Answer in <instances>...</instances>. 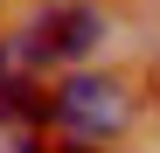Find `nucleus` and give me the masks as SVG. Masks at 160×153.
I'll return each mask as SVG.
<instances>
[{
    "instance_id": "obj_1",
    "label": "nucleus",
    "mask_w": 160,
    "mask_h": 153,
    "mask_svg": "<svg viewBox=\"0 0 160 153\" xmlns=\"http://www.w3.org/2000/svg\"><path fill=\"white\" fill-rule=\"evenodd\" d=\"M125 84L118 76H70V84L56 91V118L70 125L77 139H112L125 125Z\"/></svg>"
},
{
    "instance_id": "obj_2",
    "label": "nucleus",
    "mask_w": 160,
    "mask_h": 153,
    "mask_svg": "<svg viewBox=\"0 0 160 153\" xmlns=\"http://www.w3.org/2000/svg\"><path fill=\"white\" fill-rule=\"evenodd\" d=\"M35 28L49 35V49H56V56H91V49H98V35H104L91 7H56V14H42Z\"/></svg>"
},
{
    "instance_id": "obj_3",
    "label": "nucleus",
    "mask_w": 160,
    "mask_h": 153,
    "mask_svg": "<svg viewBox=\"0 0 160 153\" xmlns=\"http://www.w3.org/2000/svg\"><path fill=\"white\" fill-rule=\"evenodd\" d=\"M42 111H56V105H42L28 76H14V70H0V118H7V125H28V118H42Z\"/></svg>"
},
{
    "instance_id": "obj_4",
    "label": "nucleus",
    "mask_w": 160,
    "mask_h": 153,
    "mask_svg": "<svg viewBox=\"0 0 160 153\" xmlns=\"http://www.w3.org/2000/svg\"><path fill=\"white\" fill-rule=\"evenodd\" d=\"M63 153H98V146H91V139H77V146H63Z\"/></svg>"
},
{
    "instance_id": "obj_5",
    "label": "nucleus",
    "mask_w": 160,
    "mask_h": 153,
    "mask_svg": "<svg viewBox=\"0 0 160 153\" xmlns=\"http://www.w3.org/2000/svg\"><path fill=\"white\" fill-rule=\"evenodd\" d=\"M14 153H35V146H14Z\"/></svg>"
}]
</instances>
